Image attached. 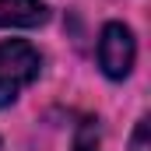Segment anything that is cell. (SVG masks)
<instances>
[{"label": "cell", "mask_w": 151, "mask_h": 151, "mask_svg": "<svg viewBox=\"0 0 151 151\" xmlns=\"http://www.w3.org/2000/svg\"><path fill=\"white\" fill-rule=\"evenodd\" d=\"M46 21L42 0H0V28H35Z\"/></svg>", "instance_id": "3"}, {"label": "cell", "mask_w": 151, "mask_h": 151, "mask_svg": "<svg viewBox=\"0 0 151 151\" xmlns=\"http://www.w3.org/2000/svg\"><path fill=\"white\" fill-rule=\"evenodd\" d=\"M134 60H137V42H134V32L127 25H106L102 35H99V67L106 70V77H127L134 70Z\"/></svg>", "instance_id": "2"}, {"label": "cell", "mask_w": 151, "mask_h": 151, "mask_svg": "<svg viewBox=\"0 0 151 151\" xmlns=\"http://www.w3.org/2000/svg\"><path fill=\"white\" fill-rule=\"evenodd\" d=\"M130 151H151V141H148V119H137L134 137H130Z\"/></svg>", "instance_id": "5"}, {"label": "cell", "mask_w": 151, "mask_h": 151, "mask_svg": "<svg viewBox=\"0 0 151 151\" xmlns=\"http://www.w3.org/2000/svg\"><path fill=\"white\" fill-rule=\"evenodd\" d=\"M74 151H99V134H95V127H91V123H84V127L77 130Z\"/></svg>", "instance_id": "4"}, {"label": "cell", "mask_w": 151, "mask_h": 151, "mask_svg": "<svg viewBox=\"0 0 151 151\" xmlns=\"http://www.w3.org/2000/svg\"><path fill=\"white\" fill-rule=\"evenodd\" d=\"M39 67H42V60H39L35 46H28L21 39L0 42V106H11L39 77Z\"/></svg>", "instance_id": "1"}]
</instances>
